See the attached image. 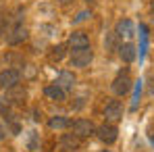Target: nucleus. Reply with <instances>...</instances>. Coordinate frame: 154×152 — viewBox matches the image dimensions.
Here are the masks:
<instances>
[{
  "label": "nucleus",
  "instance_id": "16",
  "mask_svg": "<svg viewBox=\"0 0 154 152\" xmlns=\"http://www.w3.org/2000/svg\"><path fill=\"white\" fill-rule=\"evenodd\" d=\"M146 48H148V27L140 25V60H144Z\"/></svg>",
  "mask_w": 154,
  "mask_h": 152
},
{
  "label": "nucleus",
  "instance_id": "15",
  "mask_svg": "<svg viewBox=\"0 0 154 152\" xmlns=\"http://www.w3.org/2000/svg\"><path fill=\"white\" fill-rule=\"evenodd\" d=\"M121 38L115 33V31H110V33H106V38H104V48H106V52H115L117 48H119V42Z\"/></svg>",
  "mask_w": 154,
  "mask_h": 152
},
{
  "label": "nucleus",
  "instance_id": "3",
  "mask_svg": "<svg viewBox=\"0 0 154 152\" xmlns=\"http://www.w3.org/2000/svg\"><path fill=\"white\" fill-rule=\"evenodd\" d=\"M96 135H98V140H100L102 144L110 146V144L117 142V138H119V129H117V125H112V123H104V125L96 127Z\"/></svg>",
  "mask_w": 154,
  "mask_h": 152
},
{
  "label": "nucleus",
  "instance_id": "24",
  "mask_svg": "<svg viewBox=\"0 0 154 152\" xmlns=\"http://www.w3.org/2000/svg\"><path fill=\"white\" fill-rule=\"evenodd\" d=\"M150 144H152V148H154V133L150 135Z\"/></svg>",
  "mask_w": 154,
  "mask_h": 152
},
{
  "label": "nucleus",
  "instance_id": "9",
  "mask_svg": "<svg viewBox=\"0 0 154 152\" xmlns=\"http://www.w3.org/2000/svg\"><path fill=\"white\" fill-rule=\"evenodd\" d=\"M117 52H119V58L123 60V63H133L135 60V56H137V48L131 44V42H125V44H119V48H117Z\"/></svg>",
  "mask_w": 154,
  "mask_h": 152
},
{
  "label": "nucleus",
  "instance_id": "4",
  "mask_svg": "<svg viewBox=\"0 0 154 152\" xmlns=\"http://www.w3.org/2000/svg\"><path fill=\"white\" fill-rule=\"evenodd\" d=\"M71 129H73V135H77L79 140L90 138V135L96 133V125L90 119H77V121H73L71 123Z\"/></svg>",
  "mask_w": 154,
  "mask_h": 152
},
{
  "label": "nucleus",
  "instance_id": "19",
  "mask_svg": "<svg viewBox=\"0 0 154 152\" xmlns=\"http://www.w3.org/2000/svg\"><path fill=\"white\" fill-rule=\"evenodd\" d=\"M88 17H92V13H90V11H81V13H77V17L73 19V23H75V25L77 23H83Z\"/></svg>",
  "mask_w": 154,
  "mask_h": 152
},
{
  "label": "nucleus",
  "instance_id": "23",
  "mask_svg": "<svg viewBox=\"0 0 154 152\" xmlns=\"http://www.w3.org/2000/svg\"><path fill=\"white\" fill-rule=\"evenodd\" d=\"M56 2H58V4H71L73 0H56Z\"/></svg>",
  "mask_w": 154,
  "mask_h": 152
},
{
  "label": "nucleus",
  "instance_id": "20",
  "mask_svg": "<svg viewBox=\"0 0 154 152\" xmlns=\"http://www.w3.org/2000/svg\"><path fill=\"white\" fill-rule=\"evenodd\" d=\"M4 33H6V21H4V19H0V38H2Z\"/></svg>",
  "mask_w": 154,
  "mask_h": 152
},
{
  "label": "nucleus",
  "instance_id": "14",
  "mask_svg": "<svg viewBox=\"0 0 154 152\" xmlns=\"http://www.w3.org/2000/svg\"><path fill=\"white\" fill-rule=\"evenodd\" d=\"M65 54H67V46H65V44H56V46L50 48L48 58H50V63H60V60L65 58Z\"/></svg>",
  "mask_w": 154,
  "mask_h": 152
},
{
  "label": "nucleus",
  "instance_id": "13",
  "mask_svg": "<svg viewBox=\"0 0 154 152\" xmlns=\"http://www.w3.org/2000/svg\"><path fill=\"white\" fill-rule=\"evenodd\" d=\"M44 94H46V98H50V100H54V102H63L65 98H67L65 90H63V88H58L56 83L46 85V88H44Z\"/></svg>",
  "mask_w": 154,
  "mask_h": 152
},
{
  "label": "nucleus",
  "instance_id": "5",
  "mask_svg": "<svg viewBox=\"0 0 154 152\" xmlns=\"http://www.w3.org/2000/svg\"><path fill=\"white\" fill-rule=\"evenodd\" d=\"M104 119H106V123H119L121 119H123V104L119 100H110L106 106H104Z\"/></svg>",
  "mask_w": 154,
  "mask_h": 152
},
{
  "label": "nucleus",
  "instance_id": "12",
  "mask_svg": "<svg viewBox=\"0 0 154 152\" xmlns=\"http://www.w3.org/2000/svg\"><path fill=\"white\" fill-rule=\"evenodd\" d=\"M115 33L119 36V38H133V33H135V27L133 23L129 21V19H121V21H117V25H115Z\"/></svg>",
  "mask_w": 154,
  "mask_h": 152
},
{
  "label": "nucleus",
  "instance_id": "7",
  "mask_svg": "<svg viewBox=\"0 0 154 152\" xmlns=\"http://www.w3.org/2000/svg\"><path fill=\"white\" fill-rule=\"evenodd\" d=\"M67 48L73 50H81V48H90V38L85 36V31H73L67 40Z\"/></svg>",
  "mask_w": 154,
  "mask_h": 152
},
{
  "label": "nucleus",
  "instance_id": "1",
  "mask_svg": "<svg viewBox=\"0 0 154 152\" xmlns=\"http://www.w3.org/2000/svg\"><path fill=\"white\" fill-rule=\"evenodd\" d=\"M92 60H94V52H92V48H81V50H73L71 52L69 65H71V67H77V69H85V67H90Z\"/></svg>",
  "mask_w": 154,
  "mask_h": 152
},
{
  "label": "nucleus",
  "instance_id": "26",
  "mask_svg": "<svg viewBox=\"0 0 154 152\" xmlns=\"http://www.w3.org/2000/svg\"><path fill=\"white\" fill-rule=\"evenodd\" d=\"M102 152H110V150H102Z\"/></svg>",
  "mask_w": 154,
  "mask_h": 152
},
{
  "label": "nucleus",
  "instance_id": "10",
  "mask_svg": "<svg viewBox=\"0 0 154 152\" xmlns=\"http://www.w3.org/2000/svg\"><path fill=\"white\" fill-rule=\"evenodd\" d=\"M75 81L77 79H75V75H73V71H60L54 83L67 92V90H73V88H75Z\"/></svg>",
  "mask_w": 154,
  "mask_h": 152
},
{
  "label": "nucleus",
  "instance_id": "18",
  "mask_svg": "<svg viewBox=\"0 0 154 152\" xmlns=\"http://www.w3.org/2000/svg\"><path fill=\"white\" fill-rule=\"evenodd\" d=\"M48 127L50 129H67V127H71V121L67 119V117H52L50 121H48Z\"/></svg>",
  "mask_w": 154,
  "mask_h": 152
},
{
  "label": "nucleus",
  "instance_id": "2",
  "mask_svg": "<svg viewBox=\"0 0 154 152\" xmlns=\"http://www.w3.org/2000/svg\"><path fill=\"white\" fill-rule=\"evenodd\" d=\"M131 85H133V81H131V77H129L127 71H121L119 75L112 79V83H110L115 96H125V94H129Z\"/></svg>",
  "mask_w": 154,
  "mask_h": 152
},
{
  "label": "nucleus",
  "instance_id": "21",
  "mask_svg": "<svg viewBox=\"0 0 154 152\" xmlns=\"http://www.w3.org/2000/svg\"><path fill=\"white\" fill-rule=\"evenodd\" d=\"M6 138V129H4V125L0 123V140H4Z\"/></svg>",
  "mask_w": 154,
  "mask_h": 152
},
{
  "label": "nucleus",
  "instance_id": "8",
  "mask_svg": "<svg viewBox=\"0 0 154 152\" xmlns=\"http://www.w3.org/2000/svg\"><path fill=\"white\" fill-rule=\"evenodd\" d=\"M27 36H29V31H27L23 25H15L6 33V44H8V46H19V44H23L27 40Z\"/></svg>",
  "mask_w": 154,
  "mask_h": 152
},
{
  "label": "nucleus",
  "instance_id": "6",
  "mask_svg": "<svg viewBox=\"0 0 154 152\" xmlns=\"http://www.w3.org/2000/svg\"><path fill=\"white\" fill-rule=\"evenodd\" d=\"M19 81H21V71H17V69L0 71V90H11V88L19 85Z\"/></svg>",
  "mask_w": 154,
  "mask_h": 152
},
{
  "label": "nucleus",
  "instance_id": "11",
  "mask_svg": "<svg viewBox=\"0 0 154 152\" xmlns=\"http://www.w3.org/2000/svg\"><path fill=\"white\" fill-rule=\"evenodd\" d=\"M77 146H79V138L73 135V133H63L60 135V140H58V148L65 152H73L77 150Z\"/></svg>",
  "mask_w": 154,
  "mask_h": 152
},
{
  "label": "nucleus",
  "instance_id": "17",
  "mask_svg": "<svg viewBox=\"0 0 154 152\" xmlns=\"http://www.w3.org/2000/svg\"><path fill=\"white\" fill-rule=\"evenodd\" d=\"M142 79H137L135 83H133V96H131V110H137V106H140V98H142Z\"/></svg>",
  "mask_w": 154,
  "mask_h": 152
},
{
  "label": "nucleus",
  "instance_id": "25",
  "mask_svg": "<svg viewBox=\"0 0 154 152\" xmlns=\"http://www.w3.org/2000/svg\"><path fill=\"white\" fill-rule=\"evenodd\" d=\"M152 13H154V0H152Z\"/></svg>",
  "mask_w": 154,
  "mask_h": 152
},
{
  "label": "nucleus",
  "instance_id": "22",
  "mask_svg": "<svg viewBox=\"0 0 154 152\" xmlns=\"http://www.w3.org/2000/svg\"><path fill=\"white\" fill-rule=\"evenodd\" d=\"M33 119L40 121V119H42V113H40V110H33Z\"/></svg>",
  "mask_w": 154,
  "mask_h": 152
}]
</instances>
